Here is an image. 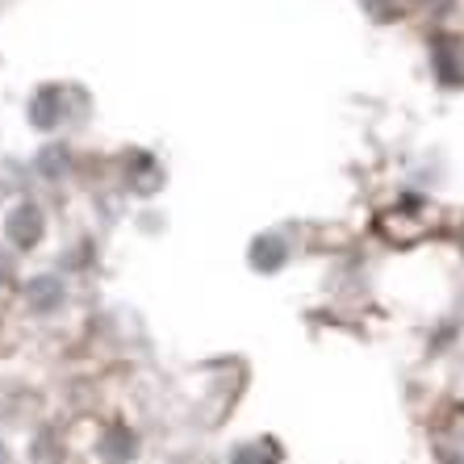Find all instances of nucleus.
Returning a JSON list of instances; mask_svg holds the SVG:
<instances>
[{"label": "nucleus", "instance_id": "nucleus-1", "mask_svg": "<svg viewBox=\"0 0 464 464\" xmlns=\"http://www.w3.org/2000/svg\"><path fill=\"white\" fill-rule=\"evenodd\" d=\"M9 238L17 247H34V243L43 238V214L34 206H17L9 214Z\"/></svg>", "mask_w": 464, "mask_h": 464}, {"label": "nucleus", "instance_id": "nucleus-2", "mask_svg": "<svg viewBox=\"0 0 464 464\" xmlns=\"http://www.w3.org/2000/svg\"><path fill=\"white\" fill-rule=\"evenodd\" d=\"M97 452H101V460H109V464H126V460H134L139 443H134V435H130L126 427H113V431H105V440L97 443Z\"/></svg>", "mask_w": 464, "mask_h": 464}, {"label": "nucleus", "instance_id": "nucleus-3", "mask_svg": "<svg viewBox=\"0 0 464 464\" xmlns=\"http://www.w3.org/2000/svg\"><path fill=\"white\" fill-rule=\"evenodd\" d=\"M281 452H276V443L272 440H259V443H247V448H238L235 452V464H276Z\"/></svg>", "mask_w": 464, "mask_h": 464}, {"label": "nucleus", "instance_id": "nucleus-4", "mask_svg": "<svg viewBox=\"0 0 464 464\" xmlns=\"http://www.w3.org/2000/svg\"><path fill=\"white\" fill-rule=\"evenodd\" d=\"M5 276H9V259L0 256V281H5Z\"/></svg>", "mask_w": 464, "mask_h": 464}, {"label": "nucleus", "instance_id": "nucleus-5", "mask_svg": "<svg viewBox=\"0 0 464 464\" xmlns=\"http://www.w3.org/2000/svg\"><path fill=\"white\" fill-rule=\"evenodd\" d=\"M0 464H9V448L5 443H0Z\"/></svg>", "mask_w": 464, "mask_h": 464}]
</instances>
